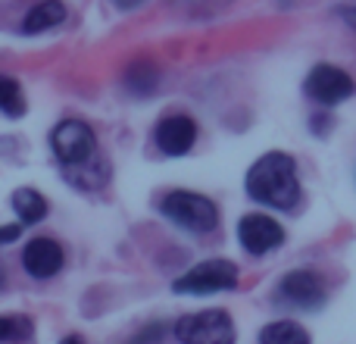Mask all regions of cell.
Segmentation results:
<instances>
[{
    "label": "cell",
    "instance_id": "obj_1",
    "mask_svg": "<svg viewBox=\"0 0 356 344\" xmlns=\"http://www.w3.org/2000/svg\"><path fill=\"white\" fill-rule=\"evenodd\" d=\"M247 197L272 210H294L300 203V178H297V163L291 154L269 150L263 154L244 178Z\"/></svg>",
    "mask_w": 356,
    "mask_h": 344
},
{
    "label": "cell",
    "instance_id": "obj_2",
    "mask_svg": "<svg viewBox=\"0 0 356 344\" xmlns=\"http://www.w3.org/2000/svg\"><path fill=\"white\" fill-rule=\"evenodd\" d=\"M160 210L169 222H175L184 232L209 235L219 228V210H216V203L207 194H197V191H169L163 197Z\"/></svg>",
    "mask_w": 356,
    "mask_h": 344
},
{
    "label": "cell",
    "instance_id": "obj_3",
    "mask_svg": "<svg viewBox=\"0 0 356 344\" xmlns=\"http://www.w3.org/2000/svg\"><path fill=\"white\" fill-rule=\"evenodd\" d=\"M232 288H238V266L222 257L191 266L184 276H178L172 282L175 295H219V291H232Z\"/></svg>",
    "mask_w": 356,
    "mask_h": 344
},
{
    "label": "cell",
    "instance_id": "obj_4",
    "mask_svg": "<svg viewBox=\"0 0 356 344\" xmlns=\"http://www.w3.org/2000/svg\"><path fill=\"white\" fill-rule=\"evenodd\" d=\"M178 344H234V322L225 310L188 313L172 326Z\"/></svg>",
    "mask_w": 356,
    "mask_h": 344
},
{
    "label": "cell",
    "instance_id": "obj_5",
    "mask_svg": "<svg viewBox=\"0 0 356 344\" xmlns=\"http://www.w3.org/2000/svg\"><path fill=\"white\" fill-rule=\"evenodd\" d=\"M328 301V291H325V282L316 276L313 269H294L288 276H282L275 288V304L288 310H322Z\"/></svg>",
    "mask_w": 356,
    "mask_h": 344
},
{
    "label": "cell",
    "instance_id": "obj_6",
    "mask_svg": "<svg viewBox=\"0 0 356 344\" xmlns=\"http://www.w3.org/2000/svg\"><path fill=\"white\" fill-rule=\"evenodd\" d=\"M50 148L63 166H75V163H85L97 154V138H94L91 125L81 119H63L50 132Z\"/></svg>",
    "mask_w": 356,
    "mask_h": 344
},
{
    "label": "cell",
    "instance_id": "obj_7",
    "mask_svg": "<svg viewBox=\"0 0 356 344\" xmlns=\"http://www.w3.org/2000/svg\"><path fill=\"white\" fill-rule=\"evenodd\" d=\"M303 94L322 107H338L356 94V81L344 69L332 66V63H319L309 69L307 81H303Z\"/></svg>",
    "mask_w": 356,
    "mask_h": 344
},
{
    "label": "cell",
    "instance_id": "obj_8",
    "mask_svg": "<svg viewBox=\"0 0 356 344\" xmlns=\"http://www.w3.org/2000/svg\"><path fill=\"white\" fill-rule=\"evenodd\" d=\"M238 241L250 257H263V253L284 244V228L278 226L272 216L250 213L238 222Z\"/></svg>",
    "mask_w": 356,
    "mask_h": 344
},
{
    "label": "cell",
    "instance_id": "obj_9",
    "mask_svg": "<svg viewBox=\"0 0 356 344\" xmlns=\"http://www.w3.org/2000/svg\"><path fill=\"white\" fill-rule=\"evenodd\" d=\"M154 141H156V148H160V154L184 157V154H191V148H194V141H197V123L191 116H181V113L166 116L156 125Z\"/></svg>",
    "mask_w": 356,
    "mask_h": 344
},
{
    "label": "cell",
    "instance_id": "obj_10",
    "mask_svg": "<svg viewBox=\"0 0 356 344\" xmlns=\"http://www.w3.org/2000/svg\"><path fill=\"white\" fill-rule=\"evenodd\" d=\"M66 263V253L56 241L50 238H35L25 244L22 251V266L31 279H54Z\"/></svg>",
    "mask_w": 356,
    "mask_h": 344
},
{
    "label": "cell",
    "instance_id": "obj_11",
    "mask_svg": "<svg viewBox=\"0 0 356 344\" xmlns=\"http://www.w3.org/2000/svg\"><path fill=\"white\" fill-rule=\"evenodd\" d=\"M63 175H66L79 191H100L106 182H110L113 169H110V163H106L104 157L94 154L91 160H85V163H75V166H63Z\"/></svg>",
    "mask_w": 356,
    "mask_h": 344
},
{
    "label": "cell",
    "instance_id": "obj_12",
    "mask_svg": "<svg viewBox=\"0 0 356 344\" xmlns=\"http://www.w3.org/2000/svg\"><path fill=\"white\" fill-rule=\"evenodd\" d=\"M66 19V6L60 0H41L35 3L22 19V35H41V31H50L56 25H63Z\"/></svg>",
    "mask_w": 356,
    "mask_h": 344
},
{
    "label": "cell",
    "instance_id": "obj_13",
    "mask_svg": "<svg viewBox=\"0 0 356 344\" xmlns=\"http://www.w3.org/2000/svg\"><path fill=\"white\" fill-rule=\"evenodd\" d=\"M122 88L131 97H150V94H156V88H160V69L150 60L131 63L122 75Z\"/></svg>",
    "mask_w": 356,
    "mask_h": 344
},
{
    "label": "cell",
    "instance_id": "obj_14",
    "mask_svg": "<svg viewBox=\"0 0 356 344\" xmlns=\"http://www.w3.org/2000/svg\"><path fill=\"white\" fill-rule=\"evenodd\" d=\"M10 203H13V213L19 216V222H22V226H38V222L47 216V201H44V194H38L35 188L13 191Z\"/></svg>",
    "mask_w": 356,
    "mask_h": 344
},
{
    "label": "cell",
    "instance_id": "obj_15",
    "mask_svg": "<svg viewBox=\"0 0 356 344\" xmlns=\"http://www.w3.org/2000/svg\"><path fill=\"white\" fill-rule=\"evenodd\" d=\"M259 344H313L309 332L294 320H275L269 326H263L259 332Z\"/></svg>",
    "mask_w": 356,
    "mask_h": 344
},
{
    "label": "cell",
    "instance_id": "obj_16",
    "mask_svg": "<svg viewBox=\"0 0 356 344\" xmlns=\"http://www.w3.org/2000/svg\"><path fill=\"white\" fill-rule=\"evenodd\" d=\"M0 113L10 119H19L25 116V94H22V85L10 75H0Z\"/></svg>",
    "mask_w": 356,
    "mask_h": 344
},
{
    "label": "cell",
    "instance_id": "obj_17",
    "mask_svg": "<svg viewBox=\"0 0 356 344\" xmlns=\"http://www.w3.org/2000/svg\"><path fill=\"white\" fill-rule=\"evenodd\" d=\"M234 0H169V6L178 10L188 19H209L216 13H222L225 6H232Z\"/></svg>",
    "mask_w": 356,
    "mask_h": 344
},
{
    "label": "cell",
    "instance_id": "obj_18",
    "mask_svg": "<svg viewBox=\"0 0 356 344\" xmlns=\"http://www.w3.org/2000/svg\"><path fill=\"white\" fill-rule=\"evenodd\" d=\"M35 335L29 316H0V344L6 341H29Z\"/></svg>",
    "mask_w": 356,
    "mask_h": 344
},
{
    "label": "cell",
    "instance_id": "obj_19",
    "mask_svg": "<svg viewBox=\"0 0 356 344\" xmlns=\"http://www.w3.org/2000/svg\"><path fill=\"white\" fill-rule=\"evenodd\" d=\"M166 332H169V329L163 326V322H154V326L141 329V332H138V338L131 344H160L163 338H166Z\"/></svg>",
    "mask_w": 356,
    "mask_h": 344
},
{
    "label": "cell",
    "instance_id": "obj_20",
    "mask_svg": "<svg viewBox=\"0 0 356 344\" xmlns=\"http://www.w3.org/2000/svg\"><path fill=\"white\" fill-rule=\"evenodd\" d=\"M19 235H22V222H19V226H0V247L13 244Z\"/></svg>",
    "mask_w": 356,
    "mask_h": 344
},
{
    "label": "cell",
    "instance_id": "obj_21",
    "mask_svg": "<svg viewBox=\"0 0 356 344\" xmlns=\"http://www.w3.org/2000/svg\"><path fill=\"white\" fill-rule=\"evenodd\" d=\"M309 125H313V132H316V135H325V132H328V125H332V119H328L325 113H316V116L309 119Z\"/></svg>",
    "mask_w": 356,
    "mask_h": 344
},
{
    "label": "cell",
    "instance_id": "obj_22",
    "mask_svg": "<svg viewBox=\"0 0 356 344\" xmlns=\"http://www.w3.org/2000/svg\"><path fill=\"white\" fill-rule=\"evenodd\" d=\"M338 16L344 19V22H347V25H350V29L356 31V6H341V10H338Z\"/></svg>",
    "mask_w": 356,
    "mask_h": 344
},
{
    "label": "cell",
    "instance_id": "obj_23",
    "mask_svg": "<svg viewBox=\"0 0 356 344\" xmlns=\"http://www.w3.org/2000/svg\"><path fill=\"white\" fill-rule=\"evenodd\" d=\"M113 3H116L119 10H135V6H141L144 0H113Z\"/></svg>",
    "mask_w": 356,
    "mask_h": 344
},
{
    "label": "cell",
    "instance_id": "obj_24",
    "mask_svg": "<svg viewBox=\"0 0 356 344\" xmlns=\"http://www.w3.org/2000/svg\"><path fill=\"white\" fill-rule=\"evenodd\" d=\"M60 344H85V341H81V338H79V335H69V338H63Z\"/></svg>",
    "mask_w": 356,
    "mask_h": 344
},
{
    "label": "cell",
    "instance_id": "obj_25",
    "mask_svg": "<svg viewBox=\"0 0 356 344\" xmlns=\"http://www.w3.org/2000/svg\"><path fill=\"white\" fill-rule=\"evenodd\" d=\"M6 285V269H3V263H0V288Z\"/></svg>",
    "mask_w": 356,
    "mask_h": 344
}]
</instances>
